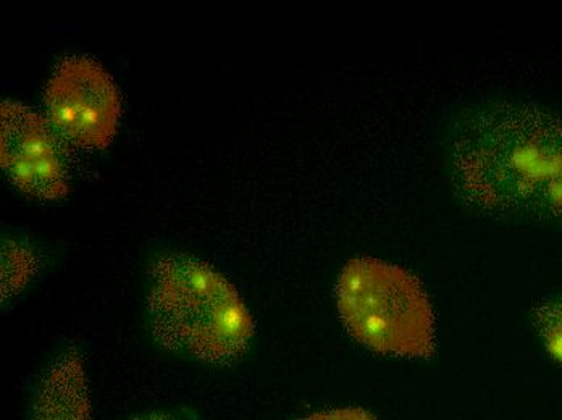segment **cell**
Here are the masks:
<instances>
[{
    "instance_id": "6da1fadb",
    "label": "cell",
    "mask_w": 562,
    "mask_h": 420,
    "mask_svg": "<svg viewBox=\"0 0 562 420\" xmlns=\"http://www.w3.org/2000/svg\"><path fill=\"white\" fill-rule=\"evenodd\" d=\"M458 196L483 214L562 222V121L522 102L471 105L445 138Z\"/></svg>"
},
{
    "instance_id": "7a4b0ae2",
    "label": "cell",
    "mask_w": 562,
    "mask_h": 420,
    "mask_svg": "<svg viewBox=\"0 0 562 420\" xmlns=\"http://www.w3.org/2000/svg\"><path fill=\"white\" fill-rule=\"evenodd\" d=\"M147 320L160 347L211 365L238 361L254 334L251 313L235 285L187 254L154 262Z\"/></svg>"
},
{
    "instance_id": "3957f363",
    "label": "cell",
    "mask_w": 562,
    "mask_h": 420,
    "mask_svg": "<svg viewBox=\"0 0 562 420\" xmlns=\"http://www.w3.org/2000/svg\"><path fill=\"white\" fill-rule=\"evenodd\" d=\"M337 296L339 316L359 343L390 356L434 354V309L413 273L379 259H352L339 275Z\"/></svg>"
},
{
    "instance_id": "277c9868",
    "label": "cell",
    "mask_w": 562,
    "mask_h": 420,
    "mask_svg": "<svg viewBox=\"0 0 562 420\" xmlns=\"http://www.w3.org/2000/svg\"><path fill=\"white\" fill-rule=\"evenodd\" d=\"M46 105L54 128L89 149H104L112 141L122 111L115 81L88 57H68L57 65L47 84Z\"/></svg>"
},
{
    "instance_id": "5b68a950",
    "label": "cell",
    "mask_w": 562,
    "mask_h": 420,
    "mask_svg": "<svg viewBox=\"0 0 562 420\" xmlns=\"http://www.w3.org/2000/svg\"><path fill=\"white\" fill-rule=\"evenodd\" d=\"M2 167L16 188L37 200L68 191L56 138L41 115L19 102L2 104Z\"/></svg>"
},
{
    "instance_id": "8992f818",
    "label": "cell",
    "mask_w": 562,
    "mask_h": 420,
    "mask_svg": "<svg viewBox=\"0 0 562 420\" xmlns=\"http://www.w3.org/2000/svg\"><path fill=\"white\" fill-rule=\"evenodd\" d=\"M30 420H92L80 354L65 351L49 365L34 395Z\"/></svg>"
},
{
    "instance_id": "52a82bcc",
    "label": "cell",
    "mask_w": 562,
    "mask_h": 420,
    "mask_svg": "<svg viewBox=\"0 0 562 420\" xmlns=\"http://www.w3.org/2000/svg\"><path fill=\"white\" fill-rule=\"evenodd\" d=\"M533 320L548 353L562 364V293L544 299L535 310Z\"/></svg>"
},
{
    "instance_id": "ba28073f",
    "label": "cell",
    "mask_w": 562,
    "mask_h": 420,
    "mask_svg": "<svg viewBox=\"0 0 562 420\" xmlns=\"http://www.w3.org/2000/svg\"><path fill=\"white\" fill-rule=\"evenodd\" d=\"M303 420H376L361 408H338L330 411L315 412Z\"/></svg>"
},
{
    "instance_id": "9c48e42d",
    "label": "cell",
    "mask_w": 562,
    "mask_h": 420,
    "mask_svg": "<svg viewBox=\"0 0 562 420\" xmlns=\"http://www.w3.org/2000/svg\"><path fill=\"white\" fill-rule=\"evenodd\" d=\"M132 420H177L169 415H160V412H149V415L138 416Z\"/></svg>"
}]
</instances>
